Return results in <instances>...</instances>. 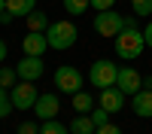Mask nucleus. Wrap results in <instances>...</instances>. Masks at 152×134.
Segmentation results:
<instances>
[{
  "mask_svg": "<svg viewBox=\"0 0 152 134\" xmlns=\"http://www.w3.org/2000/svg\"><path fill=\"white\" fill-rule=\"evenodd\" d=\"M82 73L76 70V67H70V64H61L58 70H55V89L58 92H64V94H76V92H82Z\"/></svg>",
  "mask_w": 152,
  "mask_h": 134,
  "instance_id": "obj_5",
  "label": "nucleus"
},
{
  "mask_svg": "<svg viewBox=\"0 0 152 134\" xmlns=\"http://www.w3.org/2000/svg\"><path fill=\"white\" fill-rule=\"evenodd\" d=\"M64 9H67V15H82V12L91 9V0H64Z\"/></svg>",
  "mask_w": 152,
  "mask_h": 134,
  "instance_id": "obj_17",
  "label": "nucleus"
},
{
  "mask_svg": "<svg viewBox=\"0 0 152 134\" xmlns=\"http://www.w3.org/2000/svg\"><path fill=\"white\" fill-rule=\"evenodd\" d=\"M15 82H18L15 67H0V85H3V89H12Z\"/></svg>",
  "mask_w": 152,
  "mask_h": 134,
  "instance_id": "obj_20",
  "label": "nucleus"
},
{
  "mask_svg": "<svg viewBox=\"0 0 152 134\" xmlns=\"http://www.w3.org/2000/svg\"><path fill=\"white\" fill-rule=\"evenodd\" d=\"M125 28H137V15H128V18H125Z\"/></svg>",
  "mask_w": 152,
  "mask_h": 134,
  "instance_id": "obj_27",
  "label": "nucleus"
},
{
  "mask_svg": "<svg viewBox=\"0 0 152 134\" xmlns=\"http://www.w3.org/2000/svg\"><path fill=\"white\" fill-rule=\"evenodd\" d=\"M3 9H6V0H0V12H3Z\"/></svg>",
  "mask_w": 152,
  "mask_h": 134,
  "instance_id": "obj_29",
  "label": "nucleus"
},
{
  "mask_svg": "<svg viewBox=\"0 0 152 134\" xmlns=\"http://www.w3.org/2000/svg\"><path fill=\"white\" fill-rule=\"evenodd\" d=\"M40 134H70V128L61 125L58 119H46L43 125H40Z\"/></svg>",
  "mask_w": 152,
  "mask_h": 134,
  "instance_id": "obj_18",
  "label": "nucleus"
},
{
  "mask_svg": "<svg viewBox=\"0 0 152 134\" xmlns=\"http://www.w3.org/2000/svg\"><path fill=\"white\" fill-rule=\"evenodd\" d=\"M3 61H6V43L0 40V64H3Z\"/></svg>",
  "mask_w": 152,
  "mask_h": 134,
  "instance_id": "obj_28",
  "label": "nucleus"
},
{
  "mask_svg": "<svg viewBox=\"0 0 152 134\" xmlns=\"http://www.w3.org/2000/svg\"><path fill=\"white\" fill-rule=\"evenodd\" d=\"M15 73H18V79L37 82V79L46 73V64H43V58H40V55H24L18 64H15Z\"/></svg>",
  "mask_w": 152,
  "mask_h": 134,
  "instance_id": "obj_7",
  "label": "nucleus"
},
{
  "mask_svg": "<svg viewBox=\"0 0 152 134\" xmlns=\"http://www.w3.org/2000/svg\"><path fill=\"white\" fill-rule=\"evenodd\" d=\"M46 40H49V49H73L76 40H79V31H76L73 21H55L46 28Z\"/></svg>",
  "mask_w": 152,
  "mask_h": 134,
  "instance_id": "obj_2",
  "label": "nucleus"
},
{
  "mask_svg": "<svg viewBox=\"0 0 152 134\" xmlns=\"http://www.w3.org/2000/svg\"><path fill=\"white\" fill-rule=\"evenodd\" d=\"M58 110H61V101H58L55 92H52V94H40V97H37V104H34V113H37V119H40V122L58 119Z\"/></svg>",
  "mask_w": 152,
  "mask_h": 134,
  "instance_id": "obj_10",
  "label": "nucleus"
},
{
  "mask_svg": "<svg viewBox=\"0 0 152 134\" xmlns=\"http://www.w3.org/2000/svg\"><path fill=\"white\" fill-rule=\"evenodd\" d=\"M88 116H91L94 128H100V125H107V122H110V113H107L104 107H94V110H91V113H88Z\"/></svg>",
  "mask_w": 152,
  "mask_h": 134,
  "instance_id": "obj_22",
  "label": "nucleus"
},
{
  "mask_svg": "<svg viewBox=\"0 0 152 134\" xmlns=\"http://www.w3.org/2000/svg\"><path fill=\"white\" fill-rule=\"evenodd\" d=\"M91 6H94L97 12H104V9H113V6H116V0H91Z\"/></svg>",
  "mask_w": 152,
  "mask_h": 134,
  "instance_id": "obj_25",
  "label": "nucleus"
},
{
  "mask_svg": "<svg viewBox=\"0 0 152 134\" xmlns=\"http://www.w3.org/2000/svg\"><path fill=\"white\" fill-rule=\"evenodd\" d=\"M70 134H94L97 128H94V122H91V116L88 113H76V119L70 122Z\"/></svg>",
  "mask_w": 152,
  "mask_h": 134,
  "instance_id": "obj_14",
  "label": "nucleus"
},
{
  "mask_svg": "<svg viewBox=\"0 0 152 134\" xmlns=\"http://www.w3.org/2000/svg\"><path fill=\"white\" fill-rule=\"evenodd\" d=\"M116 89H119L122 94H137V92L143 89V76H140V70H134V67H119Z\"/></svg>",
  "mask_w": 152,
  "mask_h": 134,
  "instance_id": "obj_9",
  "label": "nucleus"
},
{
  "mask_svg": "<svg viewBox=\"0 0 152 134\" xmlns=\"http://www.w3.org/2000/svg\"><path fill=\"white\" fill-rule=\"evenodd\" d=\"M70 104H73L76 113H91V110L97 107V101H94L88 92H76V94H70Z\"/></svg>",
  "mask_w": 152,
  "mask_h": 134,
  "instance_id": "obj_15",
  "label": "nucleus"
},
{
  "mask_svg": "<svg viewBox=\"0 0 152 134\" xmlns=\"http://www.w3.org/2000/svg\"><path fill=\"white\" fill-rule=\"evenodd\" d=\"M131 9L137 18H152V0H131Z\"/></svg>",
  "mask_w": 152,
  "mask_h": 134,
  "instance_id": "obj_19",
  "label": "nucleus"
},
{
  "mask_svg": "<svg viewBox=\"0 0 152 134\" xmlns=\"http://www.w3.org/2000/svg\"><path fill=\"white\" fill-rule=\"evenodd\" d=\"M94 134H122V128H119V125H113V122H107V125H100Z\"/></svg>",
  "mask_w": 152,
  "mask_h": 134,
  "instance_id": "obj_24",
  "label": "nucleus"
},
{
  "mask_svg": "<svg viewBox=\"0 0 152 134\" xmlns=\"http://www.w3.org/2000/svg\"><path fill=\"white\" fill-rule=\"evenodd\" d=\"M12 110H15V107H12V97L6 94V89H3V85H0V119H6Z\"/></svg>",
  "mask_w": 152,
  "mask_h": 134,
  "instance_id": "obj_21",
  "label": "nucleus"
},
{
  "mask_svg": "<svg viewBox=\"0 0 152 134\" xmlns=\"http://www.w3.org/2000/svg\"><path fill=\"white\" fill-rule=\"evenodd\" d=\"M122 28H125V15H119L116 9H104V12L94 15V31L100 37H113V40H116Z\"/></svg>",
  "mask_w": 152,
  "mask_h": 134,
  "instance_id": "obj_6",
  "label": "nucleus"
},
{
  "mask_svg": "<svg viewBox=\"0 0 152 134\" xmlns=\"http://www.w3.org/2000/svg\"><path fill=\"white\" fill-rule=\"evenodd\" d=\"M146 49V40H143V28H122L119 37H116V55L125 58V61H134L140 58Z\"/></svg>",
  "mask_w": 152,
  "mask_h": 134,
  "instance_id": "obj_1",
  "label": "nucleus"
},
{
  "mask_svg": "<svg viewBox=\"0 0 152 134\" xmlns=\"http://www.w3.org/2000/svg\"><path fill=\"white\" fill-rule=\"evenodd\" d=\"M15 134H40V125H37V122H21L15 128Z\"/></svg>",
  "mask_w": 152,
  "mask_h": 134,
  "instance_id": "obj_23",
  "label": "nucleus"
},
{
  "mask_svg": "<svg viewBox=\"0 0 152 134\" xmlns=\"http://www.w3.org/2000/svg\"><path fill=\"white\" fill-rule=\"evenodd\" d=\"M9 97H12V107H15V110L28 113V110H34V104H37V97H40V92H37V85H34V82L18 79V82L9 89Z\"/></svg>",
  "mask_w": 152,
  "mask_h": 134,
  "instance_id": "obj_4",
  "label": "nucleus"
},
{
  "mask_svg": "<svg viewBox=\"0 0 152 134\" xmlns=\"http://www.w3.org/2000/svg\"><path fill=\"white\" fill-rule=\"evenodd\" d=\"M143 40H146V46L152 49V18H149V24L143 28Z\"/></svg>",
  "mask_w": 152,
  "mask_h": 134,
  "instance_id": "obj_26",
  "label": "nucleus"
},
{
  "mask_svg": "<svg viewBox=\"0 0 152 134\" xmlns=\"http://www.w3.org/2000/svg\"><path fill=\"white\" fill-rule=\"evenodd\" d=\"M46 28H49V15L43 9H34L28 15V31H46Z\"/></svg>",
  "mask_w": 152,
  "mask_h": 134,
  "instance_id": "obj_16",
  "label": "nucleus"
},
{
  "mask_svg": "<svg viewBox=\"0 0 152 134\" xmlns=\"http://www.w3.org/2000/svg\"><path fill=\"white\" fill-rule=\"evenodd\" d=\"M125 101H128V94H122L116 85H110V89H100V97H97V107H104L107 113H119V110L125 107Z\"/></svg>",
  "mask_w": 152,
  "mask_h": 134,
  "instance_id": "obj_11",
  "label": "nucleus"
},
{
  "mask_svg": "<svg viewBox=\"0 0 152 134\" xmlns=\"http://www.w3.org/2000/svg\"><path fill=\"white\" fill-rule=\"evenodd\" d=\"M116 76H119V67L113 64L110 58H100L91 64V70H88V82L94 85V89H110V85H116Z\"/></svg>",
  "mask_w": 152,
  "mask_h": 134,
  "instance_id": "obj_3",
  "label": "nucleus"
},
{
  "mask_svg": "<svg viewBox=\"0 0 152 134\" xmlns=\"http://www.w3.org/2000/svg\"><path fill=\"white\" fill-rule=\"evenodd\" d=\"M37 9V0H6V9L0 12V24H9L15 18H28Z\"/></svg>",
  "mask_w": 152,
  "mask_h": 134,
  "instance_id": "obj_8",
  "label": "nucleus"
},
{
  "mask_svg": "<svg viewBox=\"0 0 152 134\" xmlns=\"http://www.w3.org/2000/svg\"><path fill=\"white\" fill-rule=\"evenodd\" d=\"M131 110L140 119H152V89H140L137 94H131Z\"/></svg>",
  "mask_w": 152,
  "mask_h": 134,
  "instance_id": "obj_13",
  "label": "nucleus"
},
{
  "mask_svg": "<svg viewBox=\"0 0 152 134\" xmlns=\"http://www.w3.org/2000/svg\"><path fill=\"white\" fill-rule=\"evenodd\" d=\"M21 49H24V55H46V49H49V40H46V31H28V37L21 40Z\"/></svg>",
  "mask_w": 152,
  "mask_h": 134,
  "instance_id": "obj_12",
  "label": "nucleus"
}]
</instances>
